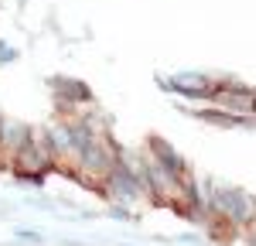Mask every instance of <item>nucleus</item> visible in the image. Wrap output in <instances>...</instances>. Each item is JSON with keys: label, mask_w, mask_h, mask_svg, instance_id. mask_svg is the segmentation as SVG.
<instances>
[{"label": "nucleus", "mask_w": 256, "mask_h": 246, "mask_svg": "<svg viewBox=\"0 0 256 246\" xmlns=\"http://www.w3.org/2000/svg\"><path fill=\"white\" fill-rule=\"evenodd\" d=\"M208 205H212V212H216L232 232H246V229L256 222V198L246 188L208 182Z\"/></svg>", "instance_id": "nucleus-1"}, {"label": "nucleus", "mask_w": 256, "mask_h": 246, "mask_svg": "<svg viewBox=\"0 0 256 246\" xmlns=\"http://www.w3.org/2000/svg\"><path fill=\"white\" fill-rule=\"evenodd\" d=\"M102 198L110 205H120V208H137V205H150V192H147V178L130 171L126 164L116 158V164L110 168V174L102 178Z\"/></svg>", "instance_id": "nucleus-2"}, {"label": "nucleus", "mask_w": 256, "mask_h": 246, "mask_svg": "<svg viewBox=\"0 0 256 246\" xmlns=\"http://www.w3.org/2000/svg\"><path fill=\"white\" fill-rule=\"evenodd\" d=\"M158 86H160V89H168V92H174V96H181V100L208 102V100H212V92H216V86H218V79L205 76V72H178V76H171V79L158 76Z\"/></svg>", "instance_id": "nucleus-3"}, {"label": "nucleus", "mask_w": 256, "mask_h": 246, "mask_svg": "<svg viewBox=\"0 0 256 246\" xmlns=\"http://www.w3.org/2000/svg\"><path fill=\"white\" fill-rule=\"evenodd\" d=\"M144 150H147L154 161H160L164 168H168V171H174L178 178H192V164L184 161V158H181V154H178V150H174V147H171L168 140H160V137H150V140L144 144Z\"/></svg>", "instance_id": "nucleus-4"}, {"label": "nucleus", "mask_w": 256, "mask_h": 246, "mask_svg": "<svg viewBox=\"0 0 256 246\" xmlns=\"http://www.w3.org/2000/svg\"><path fill=\"white\" fill-rule=\"evenodd\" d=\"M18 58H20L18 48H14L10 41H0V68H4V65H14Z\"/></svg>", "instance_id": "nucleus-5"}, {"label": "nucleus", "mask_w": 256, "mask_h": 246, "mask_svg": "<svg viewBox=\"0 0 256 246\" xmlns=\"http://www.w3.org/2000/svg\"><path fill=\"white\" fill-rule=\"evenodd\" d=\"M18 240H24V243H41V232L38 229H18Z\"/></svg>", "instance_id": "nucleus-6"}, {"label": "nucleus", "mask_w": 256, "mask_h": 246, "mask_svg": "<svg viewBox=\"0 0 256 246\" xmlns=\"http://www.w3.org/2000/svg\"><path fill=\"white\" fill-rule=\"evenodd\" d=\"M246 236H250V246H256V222L250 226V229H246Z\"/></svg>", "instance_id": "nucleus-7"}, {"label": "nucleus", "mask_w": 256, "mask_h": 246, "mask_svg": "<svg viewBox=\"0 0 256 246\" xmlns=\"http://www.w3.org/2000/svg\"><path fill=\"white\" fill-rule=\"evenodd\" d=\"M0 168H4V171H7V161H4V158H0Z\"/></svg>", "instance_id": "nucleus-8"}, {"label": "nucleus", "mask_w": 256, "mask_h": 246, "mask_svg": "<svg viewBox=\"0 0 256 246\" xmlns=\"http://www.w3.org/2000/svg\"><path fill=\"white\" fill-rule=\"evenodd\" d=\"M0 116H4V113H0Z\"/></svg>", "instance_id": "nucleus-9"}]
</instances>
